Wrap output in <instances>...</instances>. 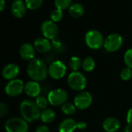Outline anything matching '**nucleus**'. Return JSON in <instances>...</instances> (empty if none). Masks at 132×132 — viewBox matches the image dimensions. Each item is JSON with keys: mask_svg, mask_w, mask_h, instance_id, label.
Listing matches in <instances>:
<instances>
[{"mask_svg": "<svg viewBox=\"0 0 132 132\" xmlns=\"http://www.w3.org/2000/svg\"><path fill=\"white\" fill-rule=\"evenodd\" d=\"M19 54L22 59L24 61H30L35 58L36 50L34 44H31L30 43H24L20 47Z\"/></svg>", "mask_w": 132, "mask_h": 132, "instance_id": "13", "label": "nucleus"}, {"mask_svg": "<svg viewBox=\"0 0 132 132\" xmlns=\"http://www.w3.org/2000/svg\"><path fill=\"white\" fill-rule=\"evenodd\" d=\"M6 8V0H0V13L3 12Z\"/></svg>", "mask_w": 132, "mask_h": 132, "instance_id": "35", "label": "nucleus"}, {"mask_svg": "<svg viewBox=\"0 0 132 132\" xmlns=\"http://www.w3.org/2000/svg\"><path fill=\"white\" fill-rule=\"evenodd\" d=\"M77 129V122L72 118L63 120L58 126V132H74Z\"/></svg>", "mask_w": 132, "mask_h": 132, "instance_id": "18", "label": "nucleus"}, {"mask_svg": "<svg viewBox=\"0 0 132 132\" xmlns=\"http://www.w3.org/2000/svg\"><path fill=\"white\" fill-rule=\"evenodd\" d=\"M82 60L77 56H72L69 61V64L70 69L72 72H77L82 67Z\"/></svg>", "mask_w": 132, "mask_h": 132, "instance_id": "23", "label": "nucleus"}, {"mask_svg": "<svg viewBox=\"0 0 132 132\" xmlns=\"http://www.w3.org/2000/svg\"><path fill=\"white\" fill-rule=\"evenodd\" d=\"M44 0H25V3L28 10H35L41 6Z\"/></svg>", "mask_w": 132, "mask_h": 132, "instance_id": "25", "label": "nucleus"}, {"mask_svg": "<svg viewBox=\"0 0 132 132\" xmlns=\"http://www.w3.org/2000/svg\"><path fill=\"white\" fill-rule=\"evenodd\" d=\"M24 93L30 98H37L41 93V86L38 82L30 80L25 84Z\"/></svg>", "mask_w": 132, "mask_h": 132, "instance_id": "16", "label": "nucleus"}, {"mask_svg": "<svg viewBox=\"0 0 132 132\" xmlns=\"http://www.w3.org/2000/svg\"><path fill=\"white\" fill-rule=\"evenodd\" d=\"M51 44H52V48H54V50H59L62 47V43L57 37L52 40Z\"/></svg>", "mask_w": 132, "mask_h": 132, "instance_id": "31", "label": "nucleus"}, {"mask_svg": "<svg viewBox=\"0 0 132 132\" xmlns=\"http://www.w3.org/2000/svg\"><path fill=\"white\" fill-rule=\"evenodd\" d=\"M68 93L63 89H54L51 90L47 94V100L49 104L53 106H62L68 100Z\"/></svg>", "mask_w": 132, "mask_h": 132, "instance_id": "6", "label": "nucleus"}, {"mask_svg": "<svg viewBox=\"0 0 132 132\" xmlns=\"http://www.w3.org/2000/svg\"><path fill=\"white\" fill-rule=\"evenodd\" d=\"M63 16H64L63 11L58 9H55L51 13V20L54 23H57L61 21L63 19Z\"/></svg>", "mask_w": 132, "mask_h": 132, "instance_id": "27", "label": "nucleus"}, {"mask_svg": "<svg viewBox=\"0 0 132 132\" xmlns=\"http://www.w3.org/2000/svg\"><path fill=\"white\" fill-rule=\"evenodd\" d=\"M76 107L79 110H83L89 108L93 103V96L90 93L86 91L79 92L74 98Z\"/></svg>", "mask_w": 132, "mask_h": 132, "instance_id": "11", "label": "nucleus"}, {"mask_svg": "<svg viewBox=\"0 0 132 132\" xmlns=\"http://www.w3.org/2000/svg\"><path fill=\"white\" fill-rule=\"evenodd\" d=\"M10 10L14 17L20 19L26 15L27 7L26 6L25 2H23V0H16L12 3Z\"/></svg>", "mask_w": 132, "mask_h": 132, "instance_id": "15", "label": "nucleus"}, {"mask_svg": "<svg viewBox=\"0 0 132 132\" xmlns=\"http://www.w3.org/2000/svg\"><path fill=\"white\" fill-rule=\"evenodd\" d=\"M27 76L31 80L41 82L47 79L48 76L47 67L45 61L39 57H35L29 61L27 67Z\"/></svg>", "mask_w": 132, "mask_h": 132, "instance_id": "1", "label": "nucleus"}, {"mask_svg": "<svg viewBox=\"0 0 132 132\" xmlns=\"http://www.w3.org/2000/svg\"><path fill=\"white\" fill-rule=\"evenodd\" d=\"M102 126L106 132H117L120 127V122L117 118L110 117L103 120Z\"/></svg>", "mask_w": 132, "mask_h": 132, "instance_id": "17", "label": "nucleus"}, {"mask_svg": "<svg viewBox=\"0 0 132 132\" xmlns=\"http://www.w3.org/2000/svg\"><path fill=\"white\" fill-rule=\"evenodd\" d=\"M48 76L55 80L62 79L67 72V68L64 63L60 60L53 61L50 63L49 66L47 67Z\"/></svg>", "mask_w": 132, "mask_h": 132, "instance_id": "7", "label": "nucleus"}, {"mask_svg": "<svg viewBox=\"0 0 132 132\" xmlns=\"http://www.w3.org/2000/svg\"><path fill=\"white\" fill-rule=\"evenodd\" d=\"M87 127V123L85 121H79L77 122V129L79 130H85Z\"/></svg>", "mask_w": 132, "mask_h": 132, "instance_id": "34", "label": "nucleus"}, {"mask_svg": "<svg viewBox=\"0 0 132 132\" xmlns=\"http://www.w3.org/2000/svg\"><path fill=\"white\" fill-rule=\"evenodd\" d=\"M25 84L20 79L9 81L5 86V93L10 97H16L24 92Z\"/></svg>", "mask_w": 132, "mask_h": 132, "instance_id": "9", "label": "nucleus"}, {"mask_svg": "<svg viewBox=\"0 0 132 132\" xmlns=\"http://www.w3.org/2000/svg\"><path fill=\"white\" fill-rule=\"evenodd\" d=\"M126 119H127V123L132 126V108H130V109L128 110V111L127 113Z\"/></svg>", "mask_w": 132, "mask_h": 132, "instance_id": "33", "label": "nucleus"}, {"mask_svg": "<svg viewBox=\"0 0 132 132\" xmlns=\"http://www.w3.org/2000/svg\"><path fill=\"white\" fill-rule=\"evenodd\" d=\"M123 39L122 36L119 34L113 33L108 35L104 40L103 47L109 53L116 52L123 45Z\"/></svg>", "mask_w": 132, "mask_h": 132, "instance_id": "8", "label": "nucleus"}, {"mask_svg": "<svg viewBox=\"0 0 132 132\" xmlns=\"http://www.w3.org/2000/svg\"><path fill=\"white\" fill-rule=\"evenodd\" d=\"M20 112L22 118L28 123L34 122L40 119L41 111L37 106L35 101L30 99H26L20 103Z\"/></svg>", "mask_w": 132, "mask_h": 132, "instance_id": "2", "label": "nucleus"}, {"mask_svg": "<svg viewBox=\"0 0 132 132\" xmlns=\"http://www.w3.org/2000/svg\"><path fill=\"white\" fill-rule=\"evenodd\" d=\"M35 103H36L37 106H38V108L42 110L47 109V106L49 104L47 98L44 96H40V95L35 99Z\"/></svg>", "mask_w": 132, "mask_h": 132, "instance_id": "26", "label": "nucleus"}, {"mask_svg": "<svg viewBox=\"0 0 132 132\" xmlns=\"http://www.w3.org/2000/svg\"><path fill=\"white\" fill-rule=\"evenodd\" d=\"M56 118V113L51 108H47L41 111L40 113V120L44 123H51Z\"/></svg>", "mask_w": 132, "mask_h": 132, "instance_id": "20", "label": "nucleus"}, {"mask_svg": "<svg viewBox=\"0 0 132 132\" xmlns=\"http://www.w3.org/2000/svg\"><path fill=\"white\" fill-rule=\"evenodd\" d=\"M68 85L69 86L75 91L82 92L85 89L87 85V79L79 71L72 72L68 76Z\"/></svg>", "mask_w": 132, "mask_h": 132, "instance_id": "3", "label": "nucleus"}, {"mask_svg": "<svg viewBox=\"0 0 132 132\" xmlns=\"http://www.w3.org/2000/svg\"><path fill=\"white\" fill-rule=\"evenodd\" d=\"M123 61L127 67L132 69V48H129L126 51L123 55Z\"/></svg>", "mask_w": 132, "mask_h": 132, "instance_id": "28", "label": "nucleus"}, {"mask_svg": "<svg viewBox=\"0 0 132 132\" xmlns=\"http://www.w3.org/2000/svg\"><path fill=\"white\" fill-rule=\"evenodd\" d=\"M10 111V107L7 103L4 102H0V118L7 116Z\"/></svg>", "mask_w": 132, "mask_h": 132, "instance_id": "30", "label": "nucleus"}, {"mask_svg": "<svg viewBox=\"0 0 132 132\" xmlns=\"http://www.w3.org/2000/svg\"><path fill=\"white\" fill-rule=\"evenodd\" d=\"M35 132H50V129L47 125L41 124V125H39L36 128Z\"/></svg>", "mask_w": 132, "mask_h": 132, "instance_id": "32", "label": "nucleus"}, {"mask_svg": "<svg viewBox=\"0 0 132 132\" xmlns=\"http://www.w3.org/2000/svg\"><path fill=\"white\" fill-rule=\"evenodd\" d=\"M120 76L122 80L129 81L132 78V69L128 67H125L120 71Z\"/></svg>", "mask_w": 132, "mask_h": 132, "instance_id": "29", "label": "nucleus"}, {"mask_svg": "<svg viewBox=\"0 0 132 132\" xmlns=\"http://www.w3.org/2000/svg\"><path fill=\"white\" fill-rule=\"evenodd\" d=\"M96 67V61L93 57L88 56L85 57L82 62V68L86 72H91Z\"/></svg>", "mask_w": 132, "mask_h": 132, "instance_id": "21", "label": "nucleus"}, {"mask_svg": "<svg viewBox=\"0 0 132 132\" xmlns=\"http://www.w3.org/2000/svg\"><path fill=\"white\" fill-rule=\"evenodd\" d=\"M123 130H124V132H132V126L127 123V124L124 127Z\"/></svg>", "mask_w": 132, "mask_h": 132, "instance_id": "36", "label": "nucleus"}, {"mask_svg": "<svg viewBox=\"0 0 132 132\" xmlns=\"http://www.w3.org/2000/svg\"><path fill=\"white\" fill-rule=\"evenodd\" d=\"M69 13L70 16L73 18H80L83 16L85 13V9H84V6L81 3H74L69 7Z\"/></svg>", "mask_w": 132, "mask_h": 132, "instance_id": "19", "label": "nucleus"}, {"mask_svg": "<svg viewBox=\"0 0 132 132\" xmlns=\"http://www.w3.org/2000/svg\"><path fill=\"white\" fill-rule=\"evenodd\" d=\"M61 112L65 114V115H72L74 114L77 108L76 107L74 103H69V102H66L65 103H64L62 106H61Z\"/></svg>", "mask_w": 132, "mask_h": 132, "instance_id": "22", "label": "nucleus"}, {"mask_svg": "<svg viewBox=\"0 0 132 132\" xmlns=\"http://www.w3.org/2000/svg\"><path fill=\"white\" fill-rule=\"evenodd\" d=\"M14 1H16V0H14Z\"/></svg>", "mask_w": 132, "mask_h": 132, "instance_id": "37", "label": "nucleus"}, {"mask_svg": "<svg viewBox=\"0 0 132 132\" xmlns=\"http://www.w3.org/2000/svg\"><path fill=\"white\" fill-rule=\"evenodd\" d=\"M20 72V66L15 63H9L4 66L2 70V76L7 81H11L17 79Z\"/></svg>", "mask_w": 132, "mask_h": 132, "instance_id": "12", "label": "nucleus"}, {"mask_svg": "<svg viewBox=\"0 0 132 132\" xmlns=\"http://www.w3.org/2000/svg\"><path fill=\"white\" fill-rule=\"evenodd\" d=\"M104 40L102 34L96 30H90L85 35L86 44L93 50H99L103 47Z\"/></svg>", "mask_w": 132, "mask_h": 132, "instance_id": "5", "label": "nucleus"}, {"mask_svg": "<svg viewBox=\"0 0 132 132\" xmlns=\"http://www.w3.org/2000/svg\"><path fill=\"white\" fill-rule=\"evenodd\" d=\"M34 46L36 51L40 54H47L52 49V44L50 40L44 37L37 38L34 42Z\"/></svg>", "mask_w": 132, "mask_h": 132, "instance_id": "14", "label": "nucleus"}, {"mask_svg": "<svg viewBox=\"0 0 132 132\" xmlns=\"http://www.w3.org/2000/svg\"><path fill=\"white\" fill-rule=\"evenodd\" d=\"M4 127L6 132H28L29 124L22 117H12L6 121Z\"/></svg>", "mask_w": 132, "mask_h": 132, "instance_id": "4", "label": "nucleus"}, {"mask_svg": "<svg viewBox=\"0 0 132 132\" xmlns=\"http://www.w3.org/2000/svg\"><path fill=\"white\" fill-rule=\"evenodd\" d=\"M40 31L44 37L52 40L57 38L59 33V29L56 23L51 20H45L41 24Z\"/></svg>", "mask_w": 132, "mask_h": 132, "instance_id": "10", "label": "nucleus"}, {"mask_svg": "<svg viewBox=\"0 0 132 132\" xmlns=\"http://www.w3.org/2000/svg\"><path fill=\"white\" fill-rule=\"evenodd\" d=\"M72 4V0H54V6L56 9L64 10L69 9L71 5Z\"/></svg>", "mask_w": 132, "mask_h": 132, "instance_id": "24", "label": "nucleus"}]
</instances>
